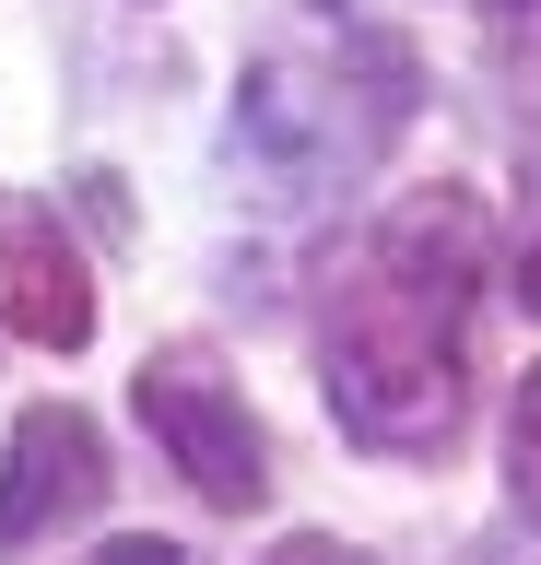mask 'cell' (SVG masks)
Segmentation results:
<instances>
[{"label": "cell", "instance_id": "obj_1", "mask_svg": "<svg viewBox=\"0 0 541 565\" xmlns=\"http://www.w3.org/2000/svg\"><path fill=\"white\" fill-rule=\"evenodd\" d=\"M470 282H483V212L459 189H424V201H400L365 247V271L342 282V307H329V413L342 436L389 459H435L459 448L470 424Z\"/></svg>", "mask_w": 541, "mask_h": 565}, {"label": "cell", "instance_id": "obj_2", "mask_svg": "<svg viewBox=\"0 0 541 565\" xmlns=\"http://www.w3.org/2000/svg\"><path fill=\"white\" fill-rule=\"evenodd\" d=\"M130 401H142L153 448L188 471L201 507H259V494H271V436H259V413L201 365V353H153L142 377H130Z\"/></svg>", "mask_w": 541, "mask_h": 565}, {"label": "cell", "instance_id": "obj_3", "mask_svg": "<svg viewBox=\"0 0 541 565\" xmlns=\"http://www.w3.org/2000/svg\"><path fill=\"white\" fill-rule=\"evenodd\" d=\"M107 507V436L72 401H24L12 413V471H0V554H24L47 530Z\"/></svg>", "mask_w": 541, "mask_h": 565}, {"label": "cell", "instance_id": "obj_4", "mask_svg": "<svg viewBox=\"0 0 541 565\" xmlns=\"http://www.w3.org/2000/svg\"><path fill=\"white\" fill-rule=\"evenodd\" d=\"M0 330L36 353H83L95 342V271L59 236L47 201H0Z\"/></svg>", "mask_w": 541, "mask_h": 565}, {"label": "cell", "instance_id": "obj_5", "mask_svg": "<svg viewBox=\"0 0 541 565\" xmlns=\"http://www.w3.org/2000/svg\"><path fill=\"white\" fill-rule=\"evenodd\" d=\"M506 459H518V494H541V365L518 377V424H506Z\"/></svg>", "mask_w": 541, "mask_h": 565}, {"label": "cell", "instance_id": "obj_6", "mask_svg": "<svg viewBox=\"0 0 541 565\" xmlns=\"http://www.w3.org/2000/svg\"><path fill=\"white\" fill-rule=\"evenodd\" d=\"M95 565H188V554H177V542H153V530H130V542H107Z\"/></svg>", "mask_w": 541, "mask_h": 565}, {"label": "cell", "instance_id": "obj_7", "mask_svg": "<svg viewBox=\"0 0 541 565\" xmlns=\"http://www.w3.org/2000/svg\"><path fill=\"white\" fill-rule=\"evenodd\" d=\"M271 565H365V554H342L329 530H294V542H283V554H271Z\"/></svg>", "mask_w": 541, "mask_h": 565}, {"label": "cell", "instance_id": "obj_8", "mask_svg": "<svg viewBox=\"0 0 541 565\" xmlns=\"http://www.w3.org/2000/svg\"><path fill=\"white\" fill-rule=\"evenodd\" d=\"M518 295H530V318H541V236H530V259H518Z\"/></svg>", "mask_w": 541, "mask_h": 565}, {"label": "cell", "instance_id": "obj_9", "mask_svg": "<svg viewBox=\"0 0 541 565\" xmlns=\"http://www.w3.org/2000/svg\"><path fill=\"white\" fill-rule=\"evenodd\" d=\"M495 12H530V0H495Z\"/></svg>", "mask_w": 541, "mask_h": 565}]
</instances>
